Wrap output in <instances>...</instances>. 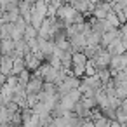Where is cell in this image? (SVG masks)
<instances>
[{
    "label": "cell",
    "mask_w": 127,
    "mask_h": 127,
    "mask_svg": "<svg viewBox=\"0 0 127 127\" xmlns=\"http://www.w3.org/2000/svg\"><path fill=\"white\" fill-rule=\"evenodd\" d=\"M82 101L92 110V108H96L97 106V101H96V96H82Z\"/></svg>",
    "instance_id": "ffe728a7"
},
{
    "label": "cell",
    "mask_w": 127,
    "mask_h": 127,
    "mask_svg": "<svg viewBox=\"0 0 127 127\" xmlns=\"http://www.w3.org/2000/svg\"><path fill=\"white\" fill-rule=\"evenodd\" d=\"M106 19H108V23H110L113 28H120V25H122V21H120L118 14H117L115 11H110V12H108V16H106Z\"/></svg>",
    "instance_id": "7c38bea8"
},
{
    "label": "cell",
    "mask_w": 127,
    "mask_h": 127,
    "mask_svg": "<svg viewBox=\"0 0 127 127\" xmlns=\"http://www.w3.org/2000/svg\"><path fill=\"white\" fill-rule=\"evenodd\" d=\"M117 120L122 125H127V108L125 106H118L117 108Z\"/></svg>",
    "instance_id": "4fadbf2b"
},
{
    "label": "cell",
    "mask_w": 127,
    "mask_h": 127,
    "mask_svg": "<svg viewBox=\"0 0 127 127\" xmlns=\"http://www.w3.org/2000/svg\"><path fill=\"white\" fill-rule=\"evenodd\" d=\"M42 91H45L49 94H56L58 92V84L56 82H44V89Z\"/></svg>",
    "instance_id": "d6986e66"
},
{
    "label": "cell",
    "mask_w": 127,
    "mask_h": 127,
    "mask_svg": "<svg viewBox=\"0 0 127 127\" xmlns=\"http://www.w3.org/2000/svg\"><path fill=\"white\" fill-rule=\"evenodd\" d=\"M0 40H2V42H0V52H2V54H12V52H14L16 42H14L12 37H9V38H0Z\"/></svg>",
    "instance_id": "8992f818"
},
{
    "label": "cell",
    "mask_w": 127,
    "mask_h": 127,
    "mask_svg": "<svg viewBox=\"0 0 127 127\" xmlns=\"http://www.w3.org/2000/svg\"><path fill=\"white\" fill-rule=\"evenodd\" d=\"M122 33H120V30L118 28H111V30H108V32H104L103 33V38H101V45L103 47H108L117 37H120Z\"/></svg>",
    "instance_id": "277c9868"
},
{
    "label": "cell",
    "mask_w": 127,
    "mask_h": 127,
    "mask_svg": "<svg viewBox=\"0 0 127 127\" xmlns=\"http://www.w3.org/2000/svg\"><path fill=\"white\" fill-rule=\"evenodd\" d=\"M35 37H38V30H37L33 25H28L26 30H25V38L30 40V38H35Z\"/></svg>",
    "instance_id": "5bb4252c"
},
{
    "label": "cell",
    "mask_w": 127,
    "mask_h": 127,
    "mask_svg": "<svg viewBox=\"0 0 127 127\" xmlns=\"http://www.w3.org/2000/svg\"><path fill=\"white\" fill-rule=\"evenodd\" d=\"M44 78L42 77H37V75H32V78L28 80V84H26V91H28V94L32 92V94H38L42 89H44Z\"/></svg>",
    "instance_id": "7a4b0ae2"
},
{
    "label": "cell",
    "mask_w": 127,
    "mask_h": 127,
    "mask_svg": "<svg viewBox=\"0 0 127 127\" xmlns=\"http://www.w3.org/2000/svg\"><path fill=\"white\" fill-rule=\"evenodd\" d=\"M101 38H103V33L99 32H92L89 37H87V45H101Z\"/></svg>",
    "instance_id": "30bf717a"
},
{
    "label": "cell",
    "mask_w": 127,
    "mask_h": 127,
    "mask_svg": "<svg viewBox=\"0 0 127 127\" xmlns=\"http://www.w3.org/2000/svg\"><path fill=\"white\" fill-rule=\"evenodd\" d=\"M91 111H92V110H91V108H89V106H87V104H85L82 99H80V101L75 104V115H77V117L87 118V117H91Z\"/></svg>",
    "instance_id": "52a82bcc"
},
{
    "label": "cell",
    "mask_w": 127,
    "mask_h": 127,
    "mask_svg": "<svg viewBox=\"0 0 127 127\" xmlns=\"http://www.w3.org/2000/svg\"><path fill=\"white\" fill-rule=\"evenodd\" d=\"M26 97H28V106H30V108H33V106L38 103V96H37V94H32V92H30Z\"/></svg>",
    "instance_id": "44dd1931"
},
{
    "label": "cell",
    "mask_w": 127,
    "mask_h": 127,
    "mask_svg": "<svg viewBox=\"0 0 127 127\" xmlns=\"http://www.w3.org/2000/svg\"><path fill=\"white\" fill-rule=\"evenodd\" d=\"M106 49H108V52H110L111 56H118V54H124V52L127 51V47H125V44H124V40H122V35L117 37Z\"/></svg>",
    "instance_id": "3957f363"
},
{
    "label": "cell",
    "mask_w": 127,
    "mask_h": 127,
    "mask_svg": "<svg viewBox=\"0 0 127 127\" xmlns=\"http://www.w3.org/2000/svg\"><path fill=\"white\" fill-rule=\"evenodd\" d=\"M92 16H96V18H99V19H104V18L108 16V11H106V9H103L101 5H96V7H94V11H92Z\"/></svg>",
    "instance_id": "ac0fdd59"
},
{
    "label": "cell",
    "mask_w": 127,
    "mask_h": 127,
    "mask_svg": "<svg viewBox=\"0 0 127 127\" xmlns=\"http://www.w3.org/2000/svg\"><path fill=\"white\" fill-rule=\"evenodd\" d=\"M25 61H26V68L32 70V71H35V70L42 64V59H40L35 52H28V54H25Z\"/></svg>",
    "instance_id": "5b68a950"
},
{
    "label": "cell",
    "mask_w": 127,
    "mask_h": 127,
    "mask_svg": "<svg viewBox=\"0 0 127 127\" xmlns=\"http://www.w3.org/2000/svg\"><path fill=\"white\" fill-rule=\"evenodd\" d=\"M71 70H73V75L75 77H78V78L85 77V64H73Z\"/></svg>",
    "instance_id": "e0dca14e"
},
{
    "label": "cell",
    "mask_w": 127,
    "mask_h": 127,
    "mask_svg": "<svg viewBox=\"0 0 127 127\" xmlns=\"http://www.w3.org/2000/svg\"><path fill=\"white\" fill-rule=\"evenodd\" d=\"M80 82H82V78H78V77H75V75H68V77L58 85V92H59V94H66V92L77 89V87L80 85Z\"/></svg>",
    "instance_id": "6da1fadb"
},
{
    "label": "cell",
    "mask_w": 127,
    "mask_h": 127,
    "mask_svg": "<svg viewBox=\"0 0 127 127\" xmlns=\"http://www.w3.org/2000/svg\"><path fill=\"white\" fill-rule=\"evenodd\" d=\"M97 75H99V78L103 80V84H106L108 80H111V78H113V75H111V70H110V68H103V70H99V71H97Z\"/></svg>",
    "instance_id": "9a60e30c"
},
{
    "label": "cell",
    "mask_w": 127,
    "mask_h": 127,
    "mask_svg": "<svg viewBox=\"0 0 127 127\" xmlns=\"http://www.w3.org/2000/svg\"><path fill=\"white\" fill-rule=\"evenodd\" d=\"M124 16H125V21H127V7L124 9Z\"/></svg>",
    "instance_id": "603a6c76"
},
{
    "label": "cell",
    "mask_w": 127,
    "mask_h": 127,
    "mask_svg": "<svg viewBox=\"0 0 127 127\" xmlns=\"http://www.w3.org/2000/svg\"><path fill=\"white\" fill-rule=\"evenodd\" d=\"M32 75H33V73H32V70H28V68H26V70H23V71L19 73V84H21V85H26V84H28V80L32 78Z\"/></svg>",
    "instance_id": "2e32d148"
},
{
    "label": "cell",
    "mask_w": 127,
    "mask_h": 127,
    "mask_svg": "<svg viewBox=\"0 0 127 127\" xmlns=\"http://www.w3.org/2000/svg\"><path fill=\"white\" fill-rule=\"evenodd\" d=\"M58 75H59V70L49 64V68H47V71H45L44 80H45V82H56V80H58Z\"/></svg>",
    "instance_id": "9c48e42d"
},
{
    "label": "cell",
    "mask_w": 127,
    "mask_h": 127,
    "mask_svg": "<svg viewBox=\"0 0 127 127\" xmlns=\"http://www.w3.org/2000/svg\"><path fill=\"white\" fill-rule=\"evenodd\" d=\"M115 2H117L122 9H125V7H127V0H115Z\"/></svg>",
    "instance_id": "7402d4cb"
},
{
    "label": "cell",
    "mask_w": 127,
    "mask_h": 127,
    "mask_svg": "<svg viewBox=\"0 0 127 127\" xmlns=\"http://www.w3.org/2000/svg\"><path fill=\"white\" fill-rule=\"evenodd\" d=\"M19 18H21V12H19V9H12V11H7V12H4V19H5L7 23H16Z\"/></svg>",
    "instance_id": "ba28073f"
},
{
    "label": "cell",
    "mask_w": 127,
    "mask_h": 127,
    "mask_svg": "<svg viewBox=\"0 0 127 127\" xmlns=\"http://www.w3.org/2000/svg\"><path fill=\"white\" fill-rule=\"evenodd\" d=\"M23 70H26V61H25V58H16V59H14V66H12V73L19 75Z\"/></svg>",
    "instance_id": "8fae6325"
},
{
    "label": "cell",
    "mask_w": 127,
    "mask_h": 127,
    "mask_svg": "<svg viewBox=\"0 0 127 127\" xmlns=\"http://www.w3.org/2000/svg\"><path fill=\"white\" fill-rule=\"evenodd\" d=\"M63 4H71V0H61Z\"/></svg>",
    "instance_id": "cb8c5ba5"
}]
</instances>
